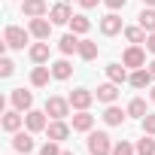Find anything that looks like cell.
<instances>
[{
    "instance_id": "cell-1",
    "label": "cell",
    "mask_w": 155,
    "mask_h": 155,
    "mask_svg": "<svg viewBox=\"0 0 155 155\" xmlns=\"http://www.w3.org/2000/svg\"><path fill=\"white\" fill-rule=\"evenodd\" d=\"M85 146H88L91 155H113V140H110L107 131H88Z\"/></svg>"
},
{
    "instance_id": "cell-2",
    "label": "cell",
    "mask_w": 155,
    "mask_h": 155,
    "mask_svg": "<svg viewBox=\"0 0 155 155\" xmlns=\"http://www.w3.org/2000/svg\"><path fill=\"white\" fill-rule=\"evenodd\" d=\"M28 40H31V31H25V28H18V25H6V31H3V43H6L9 49L25 52Z\"/></svg>"
},
{
    "instance_id": "cell-3",
    "label": "cell",
    "mask_w": 155,
    "mask_h": 155,
    "mask_svg": "<svg viewBox=\"0 0 155 155\" xmlns=\"http://www.w3.org/2000/svg\"><path fill=\"white\" fill-rule=\"evenodd\" d=\"M46 113H49V119H67L70 116V97H58V94H52V97H46V107H43Z\"/></svg>"
},
{
    "instance_id": "cell-4",
    "label": "cell",
    "mask_w": 155,
    "mask_h": 155,
    "mask_svg": "<svg viewBox=\"0 0 155 155\" xmlns=\"http://www.w3.org/2000/svg\"><path fill=\"white\" fill-rule=\"evenodd\" d=\"M122 64H125L128 70H140V67H146V49L131 43V46L122 52Z\"/></svg>"
},
{
    "instance_id": "cell-5",
    "label": "cell",
    "mask_w": 155,
    "mask_h": 155,
    "mask_svg": "<svg viewBox=\"0 0 155 155\" xmlns=\"http://www.w3.org/2000/svg\"><path fill=\"white\" fill-rule=\"evenodd\" d=\"M25 128H28L31 134L46 131V128H49V113H46V110H31V113H25Z\"/></svg>"
},
{
    "instance_id": "cell-6",
    "label": "cell",
    "mask_w": 155,
    "mask_h": 155,
    "mask_svg": "<svg viewBox=\"0 0 155 155\" xmlns=\"http://www.w3.org/2000/svg\"><path fill=\"white\" fill-rule=\"evenodd\" d=\"M52 28H55V25H52V18H46V15L28 21V31H31L34 40H49V37H52Z\"/></svg>"
},
{
    "instance_id": "cell-7",
    "label": "cell",
    "mask_w": 155,
    "mask_h": 155,
    "mask_svg": "<svg viewBox=\"0 0 155 155\" xmlns=\"http://www.w3.org/2000/svg\"><path fill=\"white\" fill-rule=\"evenodd\" d=\"M9 104H12L18 113H31V110H34V91L12 88V94H9Z\"/></svg>"
},
{
    "instance_id": "cell-8",
    "label": "cell",
    "mask_w": 155,
    "mask_h": 155,
    "mask_svg": "<svg viewBox=\"0 0 155 155\" xmlns=\"http://www.w3.org/2000/svg\"><path fill=\"white\" fill-rule=\"evenodd\" d=\"M46 134H49V140L64 143V140L73 134V125H67V119H52V122H49V128H46Z\"/></svg>"
},
{
    "instance_id": "cell-9",
    "label": "cell",
    "mask_w": 155,
    "mask_h": 155,
    "mask_svg": "<svg viewBox=\"0 0 155 155\" xmlns=\"http://www.w3.org/2000/svg\"><path fill=\"white\" fill-rule=\"evenodd\" d=\"M67 97H70V107H73V110H88V107L97 101L94 91H88V88H73Z\"/></svg>"
},
{
    "instance_id": "cell-10",
    "label": "cell",
    "mask_w": 155,
    "mask_h": 155,
    "mask_svg": "<svg viewBox=\"0 0 155 155\" xmlns=\"http://www.w3.org/2000/svg\"><path fill=\"white\" fill-rule=\"evenodd\" d=\"M21 15L25 18H43V15H49V3L46 0H21Z\"/></svg>"
},
{
    "instance_id": "cell-11",
    "label": "cell",
    "mask_w": 155,
    "mask_h": 155,
    "mask_svg": "<svg viewBox=\"0 0 155 155\" xmlns=\"http://www.w3.org/2000/svg\"><path fill=\"white\" fill-rule=\"evenodd\" d=\"M0 125H3V131H6V134H15V131H21V125H25V113H18V110L12 107V110H6V113H3Z\"/></svg>"
},
{
    "instance_id": "cell-12",
    "label": "cell",
    "mask_w": 155,
    "mask_h": 155,
    "mask_svg": "<svg viewBox=\"0 0 155 155\" xmlns=\"http://www.w3.org/2000/svg\"><path fill=\"white\" fill-rule=\"evenodd\" d=\"M12 149H15V152H25V155H31V152L37 149V143H34V134H31V131H15V134H12Z\"/></svg>"
},
{
    "instance_id": "cell-13",
    "label": "cell",
    "mask_w": 155,
    "mask_h": 155,
    "mask_svg": "<svg viewBox=\"0 0 155 155\" xmlns=\"http://www.w3.org/2000/svg\"><path fill=\"white\" fill-rule=\"evenodd\" d=\"M76 12L70 9V3H61V0H58V3L49 9V18H52V25H70V18H73Z\"/></svg>"
},
{
    "instance_id": "cell-14",
    "label": "cell",
    "mask_w": 155,
    "mask_h": 155,
    "mask_svg": "<svg viewBox=\"0 0 155 155\" xmlns=\"http://www.w3.org/2000/svg\"><path fill=\"white\" fill-rule=\"evenodd\" d=\"M122 31H125V25H122L119 12H110V15L101 18V34H104V37H116V34H122Z\"/></svg>"
},
{
    "instance_id": "cell-15",
    "label": "cell",
    "mask_w": 155,
    "mask_h": 155,
    "mask_svg": "<svg viewBox=\"0 0 155 155\" xmlns=\"http://www.w3.org/2000/svg\"><path fill=\"white\" fill-rule=\"evenodd\" d=\"M79 40H82V37H79V34H73V31L64 34V37L58 40V52H61L64 58H67V55H79Z\"/></svg>"
},
{
    "instance_id": "cell-16",
    "label": "cell",
    "mask_w": 155,
    "mask_h": 155,
    "mask_svg": "<svg viewBox=\"0 0 155 155\" xmlns=\"http://www.w3.org/2000/svg\"><path fill=\"white\" fill-rule=\"evenodd\" d=\"M28 55H31V61H34V64H49V55H52L49 40H37V43L28 49Z\"/></svg>"
},
{
    "instance_id": "cell-17",
    "label": "cell",
    "mask_w": 155,
    "mask_h": 155,
    "mask_svg": "<svg viewBox=\"0 0 155 155\" xmlns=\"http://www.w3.org/2000/svg\"><path fill=\"white\" fill-rule=\"evenodd\" d=\"M125 119H128V110H122V107H116V104H107V110H104V122H107L110 128L125 125Z\"/></svg>"
},
{
    "instance_id": "cell-18",
    "label": "cell",
    "mask_w": 155,
    "mask_h": 155,
    "mask_svg": "<svg viewBox=\"0 0 155 155\" xmlns=\"http://www.w3.org/2000/svg\"><path fill=\"white\" fill-rule=\"evenodd\" d=\"M73 131H79V134H88L91 128H94V116L88 113V110H76V116H73Z\"/></svg>"
},
{
    "instance_id": "cell-19",
    "label": "cell",
    "mask_w": 155,
    "mask_h": 155,
    "mask_svg": "<svg viewBox=\"0 0 155 155\" xmlns=\"http://www.w3.org/2000/svg\"><path fill=\"white\" fill-rule=\"evenodd\" d=\"M49 79H52V67L37 64V67L31 70V85H34V88H46V85H49Z\"/></svg>"
},
{
    "instance_id": "cell-20",
    "label": "cell",
    "mask_w": 155,
    "mask_h": 155,
    "mask_svg": "<svg viewBox=\"0 0 155 155\" xmlns=\"http://www.w3.org/2000/svg\"><path fill=\"white\" fill-rule=\"evenodd\" d=\"M52 67V79H58V82H67L70 76H73V64L67 61V58H58L55 64H49Z\"/></svg>"
},
{
    "instance_id": "cell-21",
    "label": "cell",
    "mask_w": 155,
    "mask_h": 155,
    "mask_svg": "<svg viewBox=\"0 0 155 155\" xmlns=\"http://www.w3.org/2000/svg\"><path fill=\"white\" fill-rule=\"evenodd\" d=\"M94 97H97L101 104H116V101H119V85H116V82H104V85H97Z\"/></svg>"
},
{
    "instance_id": "cell-22",
    "label": "cell",
    "mask_w": 155,
    "mask_h": 155,
    "mask_svg": "<svg viewBox=\"0 0 155 155\" xmlns=\"http://www.w3.org/2000/svg\"><path fill=\"white\" fill-rule=\"evenodd\" d=\"M128 82L134 85V88H149L155 79H152V73H149V67H140V70H131V76H128Z\"/></svg>"
},
{
    "instance_id": "cell-23",
    "label": "cell",
    "mask_w": 155,
    "mask_h": 155,
    "mask_svg": "<svg viewBox=\"0 0 155 155\" xmlns=\"http://www.w3.org/2000/svg\"><path fill=\"white\" fill-rule=\"evenodd\" d=\"M128 67L125 64H119V61H113V64H107V79L110 82H116V85H122V82H128Z\"/></svg>"
},
{
    "instance_id": "cell-24",
    "label": "cell",
    "mask_w": 155,
    "mask_h": 155,
    "mask_svg": "<svg viewBox=\"0 0 155 155\" xmlns=\"http://www.w3.org/2000/svg\"><path fill=\"white\" fill-rule=\"evenodd\" d=\"M122 34H125V40H128V43H134V46H143V43H146V37H149L140 25H131V28H125Z\"/></svg>"
},
{
    "instance_id": "cell-25",
    "label": "cell",
    "mask_w": 155,
    "mask_h": 155,
    "mask_svg": "<svg viewBox=\"0 0 155 155\" xmlns=\"http://www.w3.org/2000/svg\"><path fill=\"white\" fill-rule=\"evenodd\" d=\"M97 52H101V49H97L94 40H79V58H82V61H94Z\"/></svg>"
},
{
    "instance_id": "cell-26",
    "label": "cell",
    "mask_w": 155,
    "mask_h": 155,
    "mask_svg": "<svg viewBox=\"0 0 155 155\" xmlns=\"http://www.w3.org/2000/svg\"><path fill=\"white\" fill-rule=\"evenodd\" d=\"M137 18H140V28H143L146 34L155 31V6H143V12H140Z\"/></svg>"
},
{
    "instance_id": "cell-27",
    "label": "cell",
    "mask_w": 155,
    "mask_h": 155,
    "mask_svg": "<svg viewBox=\"0 0 155 155\" xmlns=\"http://www.w3.org/2000/svg\"><path fill=\"white\" fill-rule=\"evenodd\" d=\"M134 146H137V155H155V137L152 134H143Z\"/></svg>"
},
{
    "instance_id": "cell-28",
    "label": "cell",
    "mask_w": 155,
    "mask_h": 155,
    "mask_svg": "<svg viewBox=\"0 0 155 155\" xmlns=\"http://www.w3.org/2000/svg\"><path fill=\"white\" fill-rule=\"evenodd\" d=\"M70 31L79 34V37H85V34L91 31V21H88L85 15H73V18H70Z\"/></svg>"
},
{
    "instance_id": "cell-29",
    "label": "cell",
    "mask_w": 155,
    "mask_h": 155,
    "mask_svg": "<svg viewBox=\"0 0 155 155\" xmlns=\"http://www.w3.org/2000/svg\"><path fill=\"white\" fill-rule=\"evenodd\" d=\"M125 110H128V116H131V119H143V116L149 113V110H146V101H143V97H134V101H131V104H128Z\"/></svg>"
},
{
    "instance_id": "cell-30",
    "label": "cell",
    "mask_w": 155,
    "mask_h": 155,
    "mask_svg": "<svg viewBox=\"0 0 155 155\" xmlns=\"http://www.w3.org/2000/svg\"><path fill=\"white\" fill-rule=\"evenodd\" d=\"M113 155H137V146L128 140H119V143H113Z\"/></svg>"
},
{
    "instance_id": "cell-31",
    "label": "cell",
    "mask_w": 155,
    "mask_h": 155,
    "mask_svg": "<svg viewBox=\"0 0 155 155\" xmlns=\"http://www.w3.org/2000/svg\"><path fill=\"white\" fill-rule=\"evenodd\" d=\"M64 149H61V143L58 140H46L43 146H40V155H61Z\"/></svg>"
},
{
    "instance_id": "cell-32",
    "label": "cell",
    "mask_w": 155,
    "mask_h": 155,
    "mask_svg": "<svg viewBox=\"0 0 155 155\" xmlns=\"http://www.w3.org/2000/svg\"><path fill=\"white\" fill-rule=\"evenodd\" d=\"M140 125H143V134H152L155 137V113H146L140 119Z\"/></svg>"
},
{
    "instance_id": "cell-33",
    "label": "cell",
    "mask_w": 155,
    "mask_h": 155,
    "mask_svg": "<svg viewBox=\"0 0 155 155\" xmlns=\"http://www.w3.org/2000/svg\"><path fill=\"white\" fill-rule=\"evenodd\" d=\"M12 73H15V64H12L9 58H0V76H3V79H9Z\"/></svg>"
},
{
    "instance_id": "cell-34",
    "label": "cell",
    "mask_w": 155,
    "mask_h": 155,
    "mask_svg": "<svg viewBox=\"0 0 155 155\" xmlns=\"http://www.w3.org/2000/svg\"><path fill=\"white\" fill-rule=\"evenodd\" d=\"M104 6H107L110 12H119V9H125V6H128V0H104Z\"/></svg>"
},
{
    "instance_id": "cell-35",
    "label": "cell",
    "mask_w": 155,
    "mask_h": 155,
    "mask_svg": "<svg viewBox=\"0 0 155 155\" xmlns=\"http://www.w3.org/2000/svg\"><path fill=\"white\" fill-rule=\"evenodd\" d=\"M146 52H152V55H155V31L146 37Z\"/></svg>"
},
{
    "instance_id": "cell-36",
    "label": "cell",
    "mask_w": 155,
    "mask_h": 155,
    "mask_svg": "<svg viewBox=\"0 0 155 155\" xmlns=\"http://www.w3.org/2000/svg\"><path fill=\"white\" fill-rule=\"evenodd\" d=\"M97 3H104V0H79V6H82V9H94Z\"/></svg>"
},
{
    "instance_id": "cell-37",
    "label": "cell",
    "mask_w": 155,
    "mask_h": 155,
    "mask_svg": "<svg viewBox=\"0 0 155 155\" xmlns=\"http://www.w3.org/2000/svg\"><path fill=\"white\" fill-rule=\"evenodd\" d=\"M146 67H149V73H152V79H155V58H152V61H149Z\"/></svg>"
},
{
    "instance_id": "cell-38",
    "label": "cell",
    "mask_w": 155,
    "mask_h": 155,
    "mask_svg": "<svg viewBox=\"0 0 155 155\" xmlns=\"http://www.w3.org/2000/svg\"><path fill=\"white\" fill-rule=\"evenodd\" d=\"M149 101H152V104H155V85H152V88H149Z\"/></svg>"
},
{
    "instance_id": "cell-39",
    "label": "cell",
    "mask_w": 155,
    "mask_h": 155,
    "mask_svg": "<svg viewBox=\"0 0 155 155\" xmlns=\"http://www.w3.org/2000/svg\"><path fill=\"white\" fill-rule=\"evenodd\" d=\"M143 6H155V0H143Z\"/></svg>"
},
{
    "instance_id": "cell-40",
    "label": "cell",
    "mask_w": 155,
    "mask_h": 155,
    "mask_svg": "<svg viewBox=\"0 0 155 155\" xmlns=\"http://www.w3.org/2000/svg\"><path fill=\"white\" fill-rule=\"evenodd\" d=\"M61 155H76V152H61Z\"/></svg>"
},
{
    "instance_id": "cell-41",
    "label": "cell",
    "mask_w": 155,
    "mask_h": 155,
    "mask_svg": "<svg viewBox=\"0 0 155 155\" xmlns=\"http://www.w3.org/2000/svg\"><path fill=\"white\" fill-rule=\"evenodd\" d=\"M61 3H73V0H61Z\"/></svg>"
},
{
    "instance_id": "cell-42",
    "label": "cell",
    "mask_w": 155,
    "mask_h": 155,
    "mask_svg": "<svg viewBox=\"0 0 155 155\" xmlns=\"http://www.w3.org/2000/svg\"><path fill=\"white\" fill-rule=\"evenodd\" d=\"M12 155H25V152H12Z\"/></svg>"
}]
</instances>
